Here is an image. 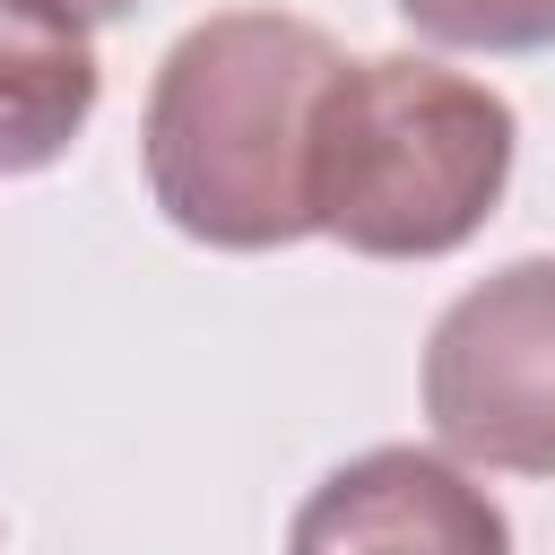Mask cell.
I'll use <instances>...</instances> for the list:
<instances>
[{
    "instance_id": "6da1fadb",
    "label": "cell",
    "mask_w": 555,
    "mask_h": 555,
    "mask_svg": "<svg viewBox=\"0 0 555 555\" xmlns=\"http://www.w3.org/2000/svg\"><path fill=\"white\" fill-rule=\"evenodd\" d=\"M338 43L286 9L199 17L147 87L139 165L173 234L208 251H286L312 234V113Z\"/></svg>"
},
{
    "instance_id": "7a4b0ae2",
    "label": "cell",
    "mask_w": 555,
    "mask_h": 555,
    "mask_svg": "<svg viewBox=\"0 0 555 555\" xmlns=\"http://www.w3.org/2000/svg\"><path fill=\"white\" fill-rule=\"evenodd\" d=\"M520 113L425 52L338 61L312 113V234L364 260H442L512 191Z\"/></svg>"
},
{
    "instance_id": "3957f363",
    "label": "cell",
    "mask_w": 555,
    "mask_h": 555,
    "mask_svg": "<svg viewBox=\"0 0 555 555\" xmlns=\"http://www.w3.org/2000/svg\"><path fill=\"white\" fill-rule=\"evenodd\" d=\"M425 425L451 460L555 477V251L503 260L425 338Z\"/></svg>"
},
{
    "instance_id": "277c9868",
    "label": "cell",
    "mask_w": 555,
    "mask_h": 555,
    "mask_svg": "<svg viewBox=\"0 0 555 555\" xmlns=\"http://www.w3.org/2000/svg\"><path fill=\"white\" fill-rule=\"evenodd\" d=\"M286 555H512V520L468 460L382 442L338 460L295 503Z\"/></svg>"
},
{
    "instance_id": "5b68a950",
    "label": "cell",
    "mask_w": 555,
    "mask_h": 555,
    "mask_svg": "<svg viewBox=\"0 0 555 555\" xmlns=\"http://www.w3.org/2000/svg\"><path fill=\"white\" fill-rule=\"evenodd\" d=\"M104 61L61 0H0V182L43 173L95 121Z\"/></svg>"
},
{
    "instance_id": "8992f818",
    "label": "cell",
    "mask_w": 555,
    "mask_h": 555,
    "mask_svg": "<svg viewBox=\"0 0 555 555\" xmlns=\"http://www.w3.org/2000/svg\"><path fill=\"white\" fill-rule=\"evenodd\" d=\"M442 52H555V0H390Z\"/></svg>"
},
{
    "instance_id": "52a82bcc",
    "label": "cell",
    "mask_w": 555,
    "mask_h": 555,
    "mask_svg": "<svg viewBox=\"0 0 555 555\" xmlns=\"http://www.w3.org/2000/svg\"><path fill=\"white\" fill-rule=\"evenodd\" d=\"M61 9H69V17H87V26H95V17H130V9H139V0H61Z\"/></svg>"
}]
</instances>
